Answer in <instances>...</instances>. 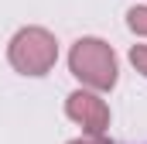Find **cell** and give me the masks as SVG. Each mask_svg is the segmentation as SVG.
<instances>
[{
  "label": "cell",
  "mask_w": 147,
  "mask_h": 144,
  "mask_svg": "<svg viewBox=\"0 0 147 144\" xmlns=\"http://www.w3.org/2000/svg\"><path fill=\"white\" fill-rule=\"evenodd\" d=\"M72 75L92 93H110L120 79V58L110 41L103 38H79L69 52Z\"/></svg>",
  "instance_id": "6da1fadb"
},
{
  "label": "cell",
  "mask_w": 147,
  "mask_h": 144,
  "mask_svg": "<svg viewBox=\"0 0 147 144\" xmlns=\"http://www.w3.org/2000/svg\"><path fill=\"white\" fill-rule=\"evenodd\" d=\"M7 62L14 65V72L21 75H48L58 62V41L48 28H38V24H28L21 28L17 35L10 38L7 45Z\"/></svg>",
  "instance_id": "7a4b0ae2"
},
{
  "label": "cell",
  "mask_w": 147,
  "mask_h": 144,
  "mask_svg": "<svg viewBox=\"0 0 147 144\" xmlns=\"http://www.w3.org/2000/svg\"><path fill=\"white\" fill-rule=\"evenodd\" d=\"M65 113H69V120H75L82 127V134H106L110 130V107H106V100L99 93L86 89V86L69 93Z\"/></svg>",
  "instance_id": "3957f363"
},
{
  "label": "cell",
  "mask_w": 147,
  "mask_h": 144,
  "mask_svg": "<svg viewBox=\"0 0 147 144\" xmlns=\"http://www.w3.org/2000/svg\"><path fill=\"white\" fill-rule=\"evenodd\" d=\"M127 28H130L134 35L147 38V7H130V10H127Z\"/></svg>",
  "instance_id": "277c9868"
},
{
  "label": "cell",
  "mask_w": 147,
  "mask_h": 144,
  "mask_svg": "<svg viewBox=\"0 0 147 144\" xmlns=\"http://www.w3.org/2000/svg\"><path fill=\"white\" fill-rule=\"evenodd\" d=\"M130 62H134V69L147 79V45H134V48H130Z\"/></svg>",
  "instance_id": "5b68a950"
},
{
  "label": "cell",
  "mask_w": 147,
  "mask_h": 144,
  "mask_svg": "<svg viewBox=\"0 0 147 144\" xmlns=\"http://www.w3.org/2000/svg\"><path fill=\"white\" fill-rule=\"evenodd\" d=\"M69 144H113L106 134H82V137H75V141H69Z\"/></svg>",
  "instance_id": "8992f818"
}]
</instances>
